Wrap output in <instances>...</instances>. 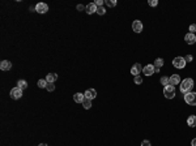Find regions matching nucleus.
I'll return each mask as SVG.
<instances>
[{
    "label": "nucleus",
    "mask_w": 196,
    "mask_h": 146,
    "mask_svg": "<svg viewBox=\"0 0 196 146\" xmlns=\"http://www.w3.org/2000/svg\"><path fill=\"white\" fill-rule=\"evenodd\" d=\"M179 85H180V91L183 94H187V93H190L191 89L194 88V80L192 78H184Z\"/></svg>",
    "instance_id": "f257e3e1"
},
{
    "label": "nucleus",
    "mask_w": 196,
    "mask_h": 146,
    "mask_svg": "<svg viewBox=\"0 0 196 146\" xmlns=\"http://www.w3.org/2000/svg\"><path fill=\"white\" fill-rule=\"evenodd\" d=\"M176 91H175V86L173 85H167L164 88V95L165 98H167V99H173V98L175 97Z\"/></svg>",
    "instance_id": "f03ea898"
},
{
    "label": "nucleus",
    "mask_w": 196,
    "mask_h": 146,
    "mask_svg": "<svg viewBox=\"0 0 196 146\" xmlns=\"http://www.w3.org/2000/svg\"><path fill=\"white\" fill-rule=\"evenodd\" d=\"M186 64H187L186 60H184V58H182V56H176V58L173 59V65L178 69H183L184 67H186Z\"/></svg>",
    "instance_id": "7ed1b4c3"
},
{
    "label": "nucleus",
    "mask_w": 196,
    "mask_h": 146,
    "mask_svg": "<svg viewBox=\"0 0 196 146\" xmlns=\"http://www.w3.org/2000/svg\"><path fill=\"white\" fill-rule=\"evenodd\" d=\"M184 100H186L187 105L190 106H196V93H187L184 94Z\"/></svg>",
    "instance_id": "20e7f679"
},
{
    "label": "nucleus",
    "mask_w": 196,
    "mask_h": 146,
    "mask_svg": "<svg viewBox=\"0 0 196 146\" xmlns=\"http://www.w3.org/2000/svg\"><path fill=\"white\" fill-rule=\"evenodd\" d=\"M22 94H24V90H21L17 86L11 90V98H12V99H20V98L22 97Z\"/></svg>",
    "instance_id": "39448f33"
},
{
    "label": "nucleus",
    "mask_w": 196,
    "mask_h": 146,
    "mask_svg": "<svg viewBox=\"0 0 196 146\" xmlns=\"http://www.w3.org/2000/svg\"><path fill=\"white\" fill-rule=\"evenodd\" d=\"M142 29H144V25H142V22L140 21V20H135V21L132 22V30L135 33H141L142 32Z\"/></svg>",
    "instance_id": "423d86ee"
},
{
    "label": "nucleus",
    "mask_w": 196,
    "mask_h": 146,
    "mask_svg": "<svg viewBox=\"0 0 196 146\" xmlns=\"http://www.w3.org/2000/svg\"><path fill=\"white\" fill-rule=\"evenodd\" d=\"M47 11H49V5H47L46 3H38V4L35 5V12L41 13V15L46 13Z\"/></svg>",
    "instance_id": "0eeeda50"
},
{
    "label": "nucleus",
    "mask_w": 196,
    "mask_h": 146,
    "mask_svg": "<svg viewBox=\"0 0 196 146\" xmlns=\"http://www.w3.org/2000/svg\"><path fill=\"white\" fill-rule=\"evenodd\" d=\"M141 72H142V67L140 65L139 63L133 64V67L131 68V74L135 76V77H136V76H140V73H141Z\"/></svg>",
    "instance_id": "6e6552de"
},
{
    "label": "nucleus",
    "mask_w": 196,
    "mask_h": 146,
    "mask_svg": "<svg viewBox=\"0 0 196 146\" xmlns=\"http://www.w3.org/2000/svg\"><path fill=\"white\" fill-rule=\"evenodd\" d=\"M97 8L98 7L96 5V3H89L85 8V12L88 13V15H93V13H97Z\"/></svg>",
    "instance_id": "1a4fd4ad"
},
{
    "label": "nucleus",
    "mask_w": 196,
    "mask_h": 146,
    "mask_svg": "<svg viewBox=\"0 0 196 146\" xmlns=\"http://www.w3.org/2000/svg\"><path fill=\"white\" fill-rule=\"evenodd\" d=\"M184 41H186L187 44H194V43H196V35L192 34V33H187V34L184 35Z\"/></svg>",
    "instance_id": "9d476101"
},
{
    "label": "nucleus",
    "mask_w": 196,
    "mask_h": 146,
    "mask_svg": "<svg viewBox=\"0 0 196 146\" xmlns=\"http://www.w3.org/2000/svg\"><path fill=\"white\" fill-rule=\"evenodd\" d=\"M142 72H144L145 76H152L153 73H154V65L148 64V65H145L144 68H142Z\"/></svg>",
    "instance_id": "9b49d317"
},
{
    "label": "nucleus",
    "mask_w": 196,
    "mask_h": 146,
    "mask_svg": "<svg viewBox=\"0 0 196 146\" xmlns=\"http://www.w3.org/2000/svg\"><path fill=\"white\" fill-rule=\"evenodd\" d=\"M169 82H170V85L175 86V85H178V84H180L182 81H180L179 74H173V76H170V77H169Z\"/></svg>",
    "instance_id": "f8f14e48"
},
{
    "label": "nucleus",
    "mask_w": 196,
    "mask_h": 146,
    "mask_svg": "<svg viewBox=\"0 0 196 146\" xmlns=\"http://www.w3.org/2000/svg\"><path fill=\"white\" fill-rule=\"evenodd\" d=\"M11 68H12V63L9 60H3L0 63V69L1 71H11Z\"/></svg>",
    "instance_id": "ddd939ff"
},
{
    "label": "nucleus",
    "mask_w": 196,
    "mask_h": 146,
    "mask_svg": "<svg viewBox=\"0 0 196 146\" xmlns=\"http://www.w3.org/2000/svg\"><path fill=\"white\" fill-rule=\"evenodd\" d=\"M84 95H85V98H88V99H94V98L97 97V91L94 90V89H88V90L84 93Z\"/></svg>",
    "instance_id": "4468645a"
},
{
    "label": "nucleus",
    "mask_w": 196,
    "mask_h": 146,
    "mask_svg": "<svg viewBox=\"0 0 196 146\" xmlns=\"http://www.w3.org/2000/svg\"><path fill=\"white\" fill-rule=\"evenodd\" d=\"M56 80H58V74H56V73H49V74L46 76V81L49 84H54Z\"/></svg>",
    "instance_id": "2eb2a0df"
},
{
    "label": "nucleus",
    "mask_w": 196,
    "mask_h": 146,
    "mask_svg": "<svg viewBox=\"0 0 196 146\" xmlns=\"http://www.w3.org/2000/svg\"><path fill=\"white\" fill-rule=\"evenodd\" d=\"M84 99H85V95L81 94V93H76V94L73 95V100L76 103H82Z\"/></svg>",
    "instance_id": "dca6fc26"
},
{
    "label": "nucleus",
    "mask_w": 196,
    "mask_h": 146,
    "mask_svg": "<svg viewBox=\"0 0 196 146\" xmlns=\"http://www.w3.org/2000/svg\"><path fill=\"white\" fill-rule=\"evenodd\" d=\"M187 124H188L191 128L196 127V116H195V115H191V116H188V119H187Z\"/></svg>",
    "instance_id": "f3484780"
},
{
    "label": "nucleus",
    "mask_w": 196,
    "mask_h": 146,
    "mask_svg": "<svg viewBox=\"0 0 196 146\" xmlns=\"http://www.w3.org/2000/svg\"><path fill=\"white\" fill-rule=\"evenodd\" d=\"M81 105H82V107L85 108V110H89L92 107V99H88V98H85V99L82 100V103H81Z\"/></svg>",
    "instance_id": "a211bd4d"
},
{
    "label": "nucleus",
    "mask_w": 196,
    "mask_h": 146,
    "mask_svg": "<svg viewBox=\"0 0 196 146\" xmlns=\"http://www.w3.org/2000/svg\"><path fill=\"white\" fill-rule=\"evenodd\" d=\"M17 88H20L21 90H25L27 88V82L25 80H18L17 81Z\"/></svg>",
    "instance_id": "6ab92c4d"
},
{
    "label": "nucleus",
    "mask_w": 196,
    "mask_h": 146,
    "mask_svg": "<svg viewBox=\"0 0 196 146\" xmlns=\"http://www.w3.org/2000/svg\"><path fill=\"white\" fill-rule=\"evenodd\" d=\"M164 64H165L164 59H161V58H158V59H156V60H154V67H156V68H161Z\"/></svg>",
    "instance_id": "aec40b11"
},
{
    "label": "nucleus",
    "mask_w": 196,
    "mask_h": 146,
    "mask_svg": "<svg viewBox=\"0 0 196 146\" xmlns=\"http://www.w3.org/2000/svg\"><path fill=\"white\" fill-rule=\"evenodd\" d=\"M47 84H49V82H47V81H46V78H44V80H39L37 85H38V88H41V89H46Z\"/></svg>",
    "instance_id": "412c9836"
},
{
    "label": "nucleus",
    "mask_w": 196,
    "mask_h": 146,
    "mask_svg": "<svg viewBox=\"0 0 196 146\" xmlns=\"http://www.w3.org/2000/svg\"><path fill=\"white\" fill-rule=\"evenodd\" d=\"M161 84L164 85V88L165 86H167V85H170V82H169V77H166V76H164V77H161Z\"/></svg>",
    "instance_id": "4be33fe9"
},
{
    "label": "nucleus",
    "mask_w": 196,
    "mask_h": 146,
    "mask_svg": "<svg viewBox=\"0 0 196 146\" xmlns=\"http://www.w3.org/2000/svg\"><path fill=\"white\" fill-rule=\"evenodd\" d=\"M105 3L109 5V7H111V8L115 7V5H116V0H106Z\"/></svg>",
    "instance_id": "5701e85b"
},
{
    "label": "nucleus",
    "mask_w": 196,
    "mask_h": 146,
    "mask_svg": "<svg viewBox=\"0 0 196 146\" xmlns=\"http://www.w3.org/2000/svg\"><path fill=\"white\" fill-rule=\"evenodd\" d=\"M97 13H98L99 16H103V15L106 13V9H105L103 7H98V8H97Z\"/></svg>",
    "instance_id": "b1692460"
},
{
    "label": "nucleus",
    "mask_w": 196,
    "mask_h": 146,
    "mask_svg": "<svg viewBox=\"0 0 196 146\" xmlns=\"http://www.w3.org/2000/svg\"><path fill=\"white\" fill-rule=\"evenodd\" d=\"M46 90H49V91H54V90H55V85H54V84H47Z\"/></svg>",
    "instance_id": "393cba45"
},
{
    "label": "nucleus",
    "mask_w": 196,
    "mask_h": 146,
    "mask_svg": "<svg viewBox=\"0 0 196 146\" xmlns=\"http://www.w3.org/2000/svg\"><path fill=\"white\" fill-rule=\"evenodd\" d=\"M141 82H142L141 76H136V77H135V84H136V85H140Z\"/></svg>",
    "instance_id": "a878e982"
},
{
    "label": "nucleus",
    "mask_w": 196,
    "mask_h": 146,
    "mask_svg": "<svg viewBox=\"0 0 196 146\" xmlns=\"http://www.w3.org/2000/svg\"><path fill=\"white\" fill-rule=\"evenodd\" d=\"M195 32H196V24H192V25H190V33H192V34H195Z\"/></svg>",
    "instance_id": "bb28decb"
},
{
    "label": "nucleus",
    "mask_w": 196,
    "mask_h": 146,
    "mask_svg": "<svg viewBox=\"0 0 196 146\" xmlns=\"http://www.w3.org/2000/svg\"><path fill=\"white\" fill-rule=\"evenodd\" d=\"M149 5L150 7H157V5H158V1H157V0H149Z\"/></svg>",
    "instance_id": "cd10ccee"
},
{
    "label": "nucleus",
    "mask_w": 196,
    "mask_h": 146,
    "mask_svg": "<svg viewBox=\"0 0 196 146\" xmlns=\"http://www.w3.org/2000/svg\"><path fill=\"white\" fill-rule=\"evenodd\" d=\"M141 146H152V145H150V141H148V140H144V141L141 142Z\"/></svg>",
    "instance_id": "c85d7f7f"
},
{
    "label": "nucleus",
    "mask_w": 196,
    "mask_h": 146,
    "mask_svg": "<svg viewBox=\"0 0 196 146\" xmlns=\"http://www.w3.org/2000/svg\"><path fill=\"white\" fill-rule=\"evenodd\" d=\"M103 3H105L103 0H97V1H96V5H97V7H102Z\"/></svg>",
    "instance_id": "c756f323"
},
{
    "label": "nucleus",
    "mask_w": 196,
    "mask_h": 146,
    "mask_svg": "<svg viewBox=\"0 0 196 146\" xmlns=\"http://www.w3.org/2000/svg\"><path fill=\"white\" fill-rule=\"evenodd\" d=\"M86 8V5H82V4H78L77 5V11H84Z\"/></svg>",
    "instance_id": "7c9ffc66"
},
{
    "label": "nucleus",
    "mask_w": 196,
    "mask_h": 146,
    "mask_svg": "<svg viewBox=\"0 0 196 146\" xmlns=\"http://www.w3.org/2000/svg\"><path fill=\"white\" fill-rule=\"evenodd\" d=\"M184 60H186V63H188V61L192 60V56H191V55H187L186 58H184Z\"/></svg>",
    "instance_id": "2f4dec72"
},
{
    "label": "nucleus",
    "mask_w": 196,
    "mask_h": 146,
    "mask_svg": "<svg viewBox=\"0 0 196 146\" xmlns=\"http://www.w3.org/2000/svg\"><path fill=\"white\" fill-rule=\"evenodd\" d=\"M191 145H192V146H196V138H194V140H192Z\"/></svg>",
    "instance_id": "473e14b6"
},
{
    "label": "nucleus",
    "mask_w": 196,
    "mask_h": 146,
    "mask_svg": "<svg viewBox=\"0 0 196 146\" xmlns=\"http://www.w3.org/2000/svg\"><path fill=\"white\" fill-rule=\"evenodd\" d=\"M154 72H156V73H158V72H159V68H156V67H154Z\"/></svg>",
    "instance_id": "72a5a7b5"
},
{
    "label": "nucleus",
    "mask_w": 196,
    "mask_h": 146,
    "mask_svg": "<svg viewBox=\"0 0 196 146\" xmlns=\"http://www.w3.org/2000/svg\"><path fill=\"white\" fill-rule=\"evenodd\" d=\"M38 146H47V145H46V144H39Z\"/></svg>",
    "instance_id": "f704fd0d"
}]
</instances>
